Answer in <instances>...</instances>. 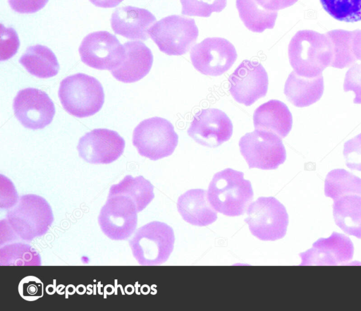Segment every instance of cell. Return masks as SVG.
<instances>
[{
    "label": "cell",
    "instance_id": "cell-1",
    "mask_svg": "<svg viewBox=\"0 0 361 311\" xmlns=\"http://www.w3.org/2000/svg\"><path fill=\"white\" fill-rule=\"evenodd\" d=\"M288 59L291 67L299 75L314 78L330 66L332 47L325 34L311 30L298 31L288 44Z\"/></svg>",
    "mask_w": 361,
    "mask_h": 311
},
{
    "label": "cell",
    "instance_id": "cell-2",
    "mask_svg": "<svg viewBox=\"0 0 361 311\" xmlns=\"http://www.w3.org/2000/svg\"><path fill=\"white\" fill-rule=\"evenodd\" d=\"M207 195L216 212L238 217L246 212L254 193L250 181L244 178L243 172L228 168L214 175Z\"/></svg>",
    "mask_w": 361,
    "mask_h": 311
},
{
    "label": "cell",
    "instance_id": "cell-3",
    "mask_svg": "<svg viewBox=\"0 0 361 311\" xmlns=\"http://www.w3.org/2000/svg\"><path fill=\"white\" fill-rule=\"evenodd\" d=\"M6 221L19 238L30 241L49 231L54 215L50 205L44 197L27 194L20 196L7 212Z\"/></svg>",
    "mask_w": 361,
    "mask_h": 311
},
{
    "label": "cell",
    "instance_id": "cell-4",
    "mask_svg": "<svg viewBox=\"0 0 361 311\" xmlns=\"http://www.w3.org/2000/svg\"><path fill=\"white\" fill-rule=\"evenodd\" d=\"M59 97L66 111L78 118L95 114L104 102V92L100 82L85 73H76L62 80Z\"/></svg>",
    "mask_w": 361,
    "mask_h": 311
},
{
    "label": "cell",
    "instance_id": "cell-5",
    "mask_svg": "<svg viewBox=\"0 0 361 311\" xmlns=\"http://www.w3.org/2000/svg\"><path fill=\"white\" fill-rule=\"evenodd\" d=\"M175 243L173 228L154 221L140 227L129 241L133 255L140 265H159L167 261Z\"/></svg>",
    "mask_w": 361,
    "mask_h": 311
},
{
    "label": "cell",
    "instance_id": "cell-6",
    "mask_svg": "<svg viewBox=\"0 0 361 311\" xmlns=\"http://www.w3.org/2000/svg\"><path fill=\"white\" fill-rule=\"evenodd\" d=\"M178 142V136L172 123L157 116L141 121L133 134V144L138 153L153 161L172 154Z\"/></svg>",
    "mask_w": 361,
    "mask_h": 311
},
{
    "label": "cell",
    "instance_id": "cell-7",
    "mask_svg": "<svg viewBox=\"0 0 361 311\" xmlns=\"http://www.w3.org/2000/svg\"><path fill=\"white\" fill-rule=\"evenodd\" d=\"M149 35L161 52L180 56L196 42L199 31L194 19L171 15L156 22L149 28Z\"/></svg>",
    "mask_w": 361,
    "mask_h": 311
},
{
    "label": "cell",
    "instance_id": "cell-8",
    "mask_svg": "<svg viewBox=\"0 0 361 311\" xmlns=\"http://www.w3.org/2000/svg\"><path fill=\"white\" fill-rule=\"evenodd\" d=\"M245 219L251 233L261 240L283 238L288 225L286 207L274 197H260L250 203Z\"/></svg>",
    "mask_w": 361,
    "mask_h": 311
},
{
    "label": "cell",
    "instance_id": "cell-9",
    "mask_svg": "<svg viewBox=\"0 0 361 311\" xmlns=\"http://www.w3.org/2000/svg\"><path fill=\"white\" fill-rule=\"evenodd\" d=\"M240 151L249 169H276L286 159L281 138L270 131L255 130L242 136Z\"/></svg>",
    "mask_w": 361,
    "mask_h": 311
},
{
    "label": "cell",
    "instance_id": "cell-10",
    "mask_svg": "<svg viewBox=\"0 0 361 311\" xmlns=\"http://www.w3.org/2000/svg\"><path fill=\"white\" fill-rule=\"evenodd\" d=\"M137 209L133 200L123 195L108 196L102 207L98 224L103 233L114 240L128 239L137 224Z\"/></svg>",
    "mask_w": 361,
    "mask_h": 311
},
{
    "label": "cell",
    "instance_id": "cell-11",
    "mask_svg": "<svg viewBox=\"0 0 361 311\" xmlns=\"http://www.w3.org/2000/svg\"><path fill=\"white\" fill-rule=\"evenodd\" d=\"M194 68L202 74L219 76L228 71L237 59L235 47L222 37H207L190 50Z\"/></svg>",
    "mask_w": 361,
    "mask_h": 311
},
{
    "label": "cell",
    "instance_id": "cell-12",
    "mask_svg": "<svg viewBox=\"0 0 361 311\" xmlns=\"http://www.w3.org/2000/svg\"><path fill=\"white\" fill-rule=\"evenodd\" d=\"M79 54L87 66L111 71L122 63L125 49L115 35L107 31H97L85 37Z\"/></svg>",
    "mask_w": 361,
    "mask_h": 311
},
{
    "label": "cell",
    "instance_id": "cell-13",
    "mask_svg": "<svg viewBox=\"0 0 361 311\" xmlns=\"http://www.w3.org/2000/svg\"><path fill=\"white\" fill-rule=\"evenodd\" d=\"M228 82L233 99L240 104L250 106L267 94L269 78L260 63L244 60L229 76Z\"/></svg>",
    "mask_w": 361,
    "mask_h": 311
},
{
    "label": "cell",
    "instance_id": "cell-14",
    "mask_svg": "<svg viewBox=\"0 0 361 311\" xmlns=\"http://www.w3.org/2000/svg\"><path fill=\"white\" fill-rule=\"evenodd\" d=\"M14 114L25 128L42 129L53 120L55 107L44 92L32 87L20 90L13 99Z\"/></svg>",
    "mask_w": 361,
    "mask_h": 311
},
{
    "label": "cell",
    "instance_id": "cell-15",
    "mask_svg": "<svg viewBox=\"0 0 361 311\" xmlns=\"http://www.w3.org/2000/svg\"><path fill=\"white\" fill-rule=\"evenodd\" d=\"M125 147L123 138L114 130L97 128L80 138L77 150L85 161L106 164L118 159Z\"/></svg>",
    "mask_w": 361,
    "mask_h": 311
},
{
    "label": "cell",
    "instance_id": "cell-16",
    "mask_svg": "<svg viewBox=\"0 0 361 311\" xmlns=\"http://www.w3.org/2000/svg\"><path fill=\"white\" fill-rule=\"evenodd\" d=\"M188 134L200 145L216 147L231 138L233 124L224 111L209 108L201 110L194 116Z\"/></svg>",
    "mask_w": 361,
    "mask_h": 311
},
{
    "label": "cell",
    "instance_id": "cell-17",
    "mask_svg": "<svg viewBox=\"0 0 361 311\" xmlns=\"http://www.w3.org/2000/svg\"><path fill=\"white\" fill-rule=\"evenodd\" d=\"M354 247L346 236L333 232L327 238L315 241L308 250L300 254L301 265H344L353 260Z\"/></svg>",
    "mask_w": 361,
    "mask_h": 311
},
{
    "label": "cell",
    "instance_id": "cell-18",
    "mask_svg": "<svg viewBox=\"0 0 361 311\" xmlns=\"http://www.w3.org/2000/svg\"><path fill=\"white\" fill-rule=\"evenodd\" d=\"M155 23L156 18L150 11L131 6L117 8L111 18L116 34L134 40H147L149 30Z\"/></svg>",
    "mask_w": 361,
    "mask_h": 311
},
{
    "label": "cell",
    "instance_id": "cell-19",
    "mask_svg": "<svg viewBox=\"0 0 361 311\" xmlns=\"http://www.w3.org/2000/svg\"><path fill=\"white\" fill-rule=\"evenodd\" d=\"M123 47L124 59L111 73L117 80L123 83L137 82L149 72L153 63L152 53L140 41L127 42Z\"/></svg>",
    "mask_w": 361,
    "mask_h": 311
},
{
    "label": "cell",
    "instance_id": "cell-20",
    "mask_svg": "<svg viewBox=\"0 0 361 311\" xmlns=\"http://www.w3.org/2000/svg\"><path fill=\"white\" fill-rule=\"evenodd\" d=\"M177 209L183 220L193 226H206L217 219V212L203 189H190L180 195Z\"/></svg>",
    "mask_w": 361,
    "mask_h": 311
},
{
    "label": "cell",
    "instance_id": "cell-21",
    "mask_svg": "<svg viewBox=\"0 0 361 311\" xmlns=\"http://www.w3.org/2000/svg\"><path fill=\"white\" fill-rule=\"evenodd\" d=\"M253 123L255 130L270 131L283 138L292 128L293 117L286 104L271 99L255 109Z\"/></svg>",
    "mask_w": 361,
    "mask_h": 311
},
{
    "label": "cell",
    "instance_id": "cell-22",
    "mask_svg": "<svg viewBox=\"0 0 361 311\" xmlns=\"http://www.w3.org/2000/svg\"><path fill=\"white\" fill-rule=\"evenodd\" d=\"M322 74L314 78H306L292 71L284 85L287 99L298 107L308 106L317 102L324 92Z\"/></svg>",
    "mask_w": 361,
    "mask_h": 311
},
{
    "label": "cell",
    "instance_id": "cell-23",
    "mask_svg": "<svg viewBox=\"0 0 361 311\" xmlns=\"http://www.w3.org/2000/svg\"><path fill=\"white\" fill-rule=\"evenodd\" d=\"M333 216L342 231L361 239V195H345L334 200Z\"/></svg>",
    "mask_w": 361,
    "mask_h": 311
},
{
    "label": "cell",
    "instance_id": "cell-24",
    "mask_svg": "<svg viewBox=\"0 0 361 311\" xmlns=\"http://www.w3.org/2000/svg\"><path fill=\"white\" fill-rule=\"evenodd\" d=\"M19 62L29 73L39 78L55 76L59 71V64L54 52L41 44L29 47Z\"/></svg>",
    "mask_w": 361,
    "mask_h": 311
},
{
    "label": "cell",
    "instance_id": "cell-25",
    "mask_svg": "<svg viewBox=\"0 0 361 311\" xmlns=\"http://www.w3.org/2000/svg\"><path fill=\"white\" fill-rule=\"evenodd\" d=\"M123 195L131 198L140 212L147 207L154 197V186L142 176H126L118 183L112 185L108 196Z\"/></svg>",
    "mask_w": 361,
    "mask_h": 311
},
{
    "label": "cell",
    "instance_id": "cell-26",
    "mask_svg": "<svg viewBox=\"0 0 361 311\" xmlns=\"http://www.w3.org/2000/svg\"><path fill=\"white\" fill-rule=\"evenodd\" d=\"M236 8L245 26L254 32H262L274 28L277 11L261 7L255 0H236Z\"/></svg>",
    "mask_w": 361,
    "mask_h": 311
},
{
    "label": "cell",
    "instance_id": "cell-27",
    "mask_svg": "<svg viewBox=\"0 0 361 311\" xmlns=\"http://www.w3.org/2000/svg\"><path fill=\"white\" fill-rule=\"evenodd\" d=\"M324 194L333 200L345 195H361V178L343 169H333L326 176Z\"/></svg>",
    "mask_w": 361,
    "mask_h": 311
},
{
    "label": "cell",
    "instance_id": "cell-28",
    "mask_svg": "<svg viewBox=\"0 0 361 311\" xmlns=\"http://www.w3.org/2000/svg\"><path fill=\"white\" fill-rule=\"evenodd\" d=\"M332 47V61L330 66L344 68L354 64L356 59L353 47V31L333 30L327 32Z\"/></svg>",
    "mask_w": 361,
    "mask_h": 311
},
{
    "label": "cell",
    "instance_id": "cell-29",
    "mask_svg": "<svg viewBox=\"0 0 361 311\" xmlns=\"http://www.w3.org/2000/svg\"><path fill=\"white\" fill-rule=\"evenodd\" d=\"M0 264L6 265H40L41 257L31 245L15 243L6 245L0 249Z\"/></svg>",
    "mask_w": 361,
    "mask_h": 311
},
{
    "label": "cell",
    "instance_id": "cell-30",
    "mask_svg": "<svg viewBox=\"0 0 361 311\" xmlns=\"http://www.w3.org/2000/svg\"><path fill=\"white\" fill-rule=\"evenodd\" d=\"M323 8L336 20L354 23L361 20V0H319Z\"/></svg>",
    "mask_w": 361,
    "mask_h": 311
},
{
    "label": "cell",
    "instance_id": "cell-31",
    "mask_svg": "<svg viewBox=\"0 0 361 311\" xmlns=\"http://www.w3.org/2000/svg\"><path fill=\"white\" fill-rule=\"evenodd\" d=\"M227 0H180L181 13L189 16L209 17L212 13L221 12Z\"/></svg>",
    "mask_w": 361,
    "mask_h": 311
},
{
    "label": "cell",
    "instance_id": "cell-32",
    "mask_svg": "<svg viewBox=\"0 0 361 311\" xmlns=\"http://www.w3.org/2000/svg\"><path fill=\"white\" fill-rule=\"evenodd\" d=\"M343 154L348 168L361 171V133L345 142Z\"/></svg>",
    "mask_w": 361,
    "mask_h": 311
},
{
    "label": "cell",
    "instance_id": "cell-33",
    "mask_svg": "<svg viewBox=\"0 0 361 311\" xmlns=\"http://www.w3.org/2000/svg\"><path fill=\"white\" fill-rule=\"evenodd\" d=\"M1 61L12 57L18 51L20 42L16 30L1 24Z\"/></svg>",
    "mask_w": 361,
    "mask_h": 311
},
{
    "label": "cell",
    "instance_id": "cell-34",
    "mask_svg": "<svg viewBox=\"0 0 361 311\" xmlns=\"http://www.w3.org/2000/svg\"><path fill=\"white\" fill-rule=\"evenodd\" d=\"M18 292L25 300L34 301L43 295V284L36 276H28L20 281Z\"/></svg>",
    "mask_w": 361,
    "mask_h": 311
},
{
    "label": "cell",
    "instance_id": "cell-35",
    "mask_svg": "<svg viewBox=\"0 0 361 311\" xmlns=\"http://www.w3.org/2000/svg\"><path fill=\"white\" fill-rule=\"evenodd\" d=\"M343 90L354 92L353 102L361 104V64L355 63L348 70L344 79Z\"/></svg>",
    "mask_w": 361,
    "mask_h": 311
},
{
    "label": "cell",
    "instance_id": "cell-36",
    "mask_svg": "<svg viewBox=\"0 0 361 311\" xmlns=\"http://www.w3.org/2000/svg\"><path fill=\"white\" fill-rule=\"evenodd\" d=\"M49 0H8L10 7L19 13H34L44 7Z\"/></svg>",
    "mask_w": 361,
    "mask_h": 311
},
{
    "label": "cell",
    "instance_id": "cell-37",
    "mask_svg": "<svg viewBox=\"0 0 361 311\" xmlns=\"http://www.w3.org/2000/svg\"><path fill=\"white\" fill-rule=\"evenodd\" d=\"M256 2L263 8L278 11L293 5L298 0H255Z\"/></svg>",
    "mask_w": 361,
    "mask_h": 311
},
{
    "label": "cell",
    "instance_id": "cell-38",
    "mask_svg": "<svg viewBox=\"0 0 361 311\" xmlns=\"http://www.w3.org/2000/svg\"><path fill=\"white\" fill-rule=\"evenodd\" d=\"M353 47L356 59L361 61V30H353Z\"/></svg>",
    "mask_w": 361,
    "mask_h": 311
},
{
    "label": "cell",
    "instance_id": "cell-39",
    "mask_svg": "<svg viewBox=\"0 0 361 311\" xmlns=\"http://www.w3.org/2000/svg\"><path fill=\"white\" fill-rule=\"evenodd\" d=\"M123 0H90L96 6L102 8H113L118 6Z\"/></svg>",
    "mask_w": 361,
    "mask_h": 311
}]
</instances>
